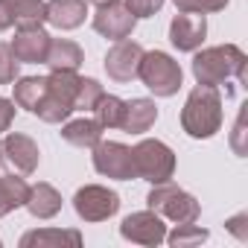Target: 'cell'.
Masks as SVG:
<instances>
[{"label": "cell", "instance_id": "cell-1", "mask_svg": "<svg viewBox=\"0 0 248 248\" xmlns=\"http://www.w3.org/2000/svg\"><path fill=\"white\" fill-rule=\"evenodd\" d=\"M222 93L213 85H196L181 108V129L193 140H207L222 129Z\"/></svg>", "mask_w": 248, "mask_h": 248}, {"label": "cell", "instance_id": "cell-2", "mask_svg": "<svg viewBox=\"0 0 248 248\" xmlns=\"http://www.w3.org/2000/svg\"><path fill=\"white\" fill-rule=\"evenodd\" d=\"M245 53L236 44H219V47H199L193 56V76L199 85H225L231 79H236L239 85H245Z\"/></svg>", "mask_w": 248, "mask_h": 248}, {"label": "cell", "instance_id": "cell-3", "mask_svg": "<svg viewBox=\"0 0 248 248\" xmlns=\"http://www.w3.org/2000/svg\"><path fill=\"white\" fill-rule=\"evenodd\" d=\"M76 91H79V76L76 70H50L47 76V91L44 99L38 105V117L44 123H64L73 114V102H76Z\"/></svg>", "mask_w": 248, "mask_h": 248}, {"label": "cell", "instance_id": "cell-4", "mask_svg": "<svg viewBox=\"0 0 248 248\" xmlns=\"http://www.w3.org/2000/svg\"><path fill=\"white\" fill-rule=\"evenodd\" d=\"M138 79H140L155 96H175V93L181 91L184 73H181V64H178L170 53H164V50H149V53H143V59H140Z\"/></svg>", "mask_w": 248, "mask_h": 248}, {"label": "cell", "instance_id": "cell-5", "mask_svg": "<svg viewBox=\"0 0 248 248\" xmlns=\"http://www.w3.org/2000/svg\"><path fill=\"white\" fill-rule=\"evenodd\" d=\"M146 204H149V210H155L161 219H170V222H175V225L196 222L199 213H202V204L196 202V196H190L187 190H181V187L172 184V181L152 184V190H149V196H146Z\"/></svg>", "mask_w": 248, "mask_h": 248}, {"label": "cell", "instance_id": "cell-6", "mask_svg": "<svg viewBox=\"0 0 248 248\" xmlns=\"http://www.w3.org/2000/svg\"><path fill=\"white\" fill-rule=\"evenodd\" d=\"M132 164H135V178H143L149 184H164L172 181L175 175V152L164 140H140L132 149Z\"/></svg>", "mask_w": 248, "mask_h": 248}, {"label": "cell", "instance_id": "cell-7", "mask_svg": "<svg viewBox=\"0 0 248 248\" xmlns=\"http://www.w3.org/2000/svg\"><path fill=\"white\" fill-rule=\"evenodd\" d=\"M73 210L82 222H105L120 210V196L102 184H85L73 196Z\"/></svg>", "mask_w": 248, "mask_h": 248}, {"label": "cell", "instance_id": "cell-8", "mask_svg": "<svg viewBox=\"0 0 248 248\" xmlns=\"http://www.w3.org/2000/svg\"><path fill=\"white\" fill-rule=\"evenodd\" d=\"M93 170L105 178L114 181H132L135 178V164H132V149L117 140H99L93 149Z\"/></svg>", "mask_w": 248, "mask_h": 248}, {"label": "cell", "instance_id": "cell-9", "mask_svg": "<svg viewBox=\"0 0 248 248\" xmlns=\"http://www.w3.org/2000/svg\"><path fill=\"white\" fill-rule=\"evenodd\" d=\"M120 236L135 242V245L158 248L167 239V225L155 210H138V213H129L120 222Z\"/></svg>", "mask_w": 248, "mask_h": 248}, {"label": "cell", "instance_id": "cell-10", "mask_svg": "<svg viewBox=\"0 0 248 248\" xmlns=\"http://www.w3.org/2000/svg\"><path fill=\"white\" fill-rule=\"evenodd\" d=\"M0 155H3V164L15 175H32L38 170V161H41L38 143L30 135H21V132H9L0 140Z\"/></svg>", "mask_w": 248, "mask_h": 248}, {"label": "cell", "instance_id": "cell-11", "mask_svg": "<svg viewBox=\"0 0 248 248\" xmlns=\"http://www.w3.org/2000/svg\"><path fill=\"white\" fill-rule=\"evenodd\" d=\"M143 47L132 38H123V41H114L111 50L105 53V73L108 79L114 82H132L138 76V67H140V59H143Z\"/></svg>", "mask_w": 248, "mask_h": 248}, {"label": "cell", "instance_id": "cell-12", "mask_svg": "<svg viewBox=\"0 0 248 248\" xmlns=\"http://www.w3.org/2000/svg\"><path fill=\"white\" fill-rule=\"evenodd\" d=\"M135 24H138V18L126 9V3H120V0L105 3V6H96V15H93V30L102 38H108V41L129 38L135 32Z\"/></svg>", "mask_w": 248, "mask_h": 248}, {"label": "cell", "instance_id": "cell-13", "mask_svg": "<svg viewBox=\"0 0 248 248\" xmlns=\"http://www.w3.org/2000/svg\"><path fill=\"white\" fill-rule=\"evenodd\" d=\"M53 35L41 27V24H30V27H18L15 38H12V53L21 64H44L47 50H50Z\"/></svg>", "mask_w": 248, "mask_h": 248}, {"label": "cell", "instance_id": "cell-14", "mask_svg": "<svg viewBox=\"0 0 248 248\" xmlns=\"http://www.w3.org/2000/svg\"><path fill=\"white\" fill-rule=\"evenodd\" d=\"M207 38V18L196 12H178L170 24V44L178 53H196Z\"/></svg>", "mask_w": 248, "mask_h": 248}, {"label": "cell", "instance_id": "cell-15", "mask_svg": "<svg viewBox=\"0 0 248 248\" xmlns=\"http://www.w3.org/2000/svg\"><path fill=\"white\" fill-rule=\"evenodd\" d=\"M88 18V3L85 0H47L44 3V21L62 32L79 30Z\"/></svg>", "mask_w": 248, "mask_h": 248}, {"label": "cell", "instance_id": "cell-16", "mask_svg": "<svg viewBox=\"0 0 248 248\" xmlns=\"http://www.w3.org/2000/svg\"><path fill=\"white\" fill-rule=\"evenodd\" d=\"M158 120V105L149 96H138V99H126V117H123V132L126 135H146Z\"/></svg>", "mask_w": 248, "mask_h": 248}, {"label": "cell", "instance_id": "cell-17", "mask_svg": "<svg viewBox=\"0 0 248 248\" xmlns=\"http://www.w3.org/2000/svg\"><path fill=\"white\" fill-rule=\"evenodd\" d=\"M79 248L82 245V233L73 228H41V231H30L21 236V248Z\"/></svg>", "mask_w": 248, "mask_h": 248}, {"label": "cell", "instance_id": "cell-18", "mask_svg": "<svg viewBox=\"0 0 248 248\" xmlns=\"http://www.w3.org/2000/svg\"><path fill=\"white\" fill-rule=\"evenodd\" d=\"M24 207L30 210L32 219H53L62 210V193L53 184L38 181L35 187H30V196H27V204Z\"/></svg>", "mask_w": 248, "mask_h": 248}, {"label": "cell", "instance_id": "cell-19", "mask_svg": "<svg viewBox=\"0 0 248 248\" xmlns=\"http://www.w3.org/2000/svg\"><path fill=\"white\" fill-rule=\"evenodd\" d=\"M102 126L91 117H79V120H70L62 126V140L70 143V146H79V149H93L99 140H102Z\"/></svg>", "mask_w": 248, "mask_h": 248}, {"label": "cell", "instance_id": "cell-20", "mask_svg": "<svg viewBox=\"0 0 248 248\" xmlns=\"http://www.w3.org/2000/svg\"><path fill=\"white\" fill-rule=\"evenodd\" d=\"M82 62H85V53L76 41H70V38H53L50 41L47 59H44V64L50 70H79Z\"/></svg>", "mask_w": 248, "mask_h": 248}, {"label": "cell", "instance_id": "cell-21", "mask_svg": "<svg viewBox=\"0 0 248 248\" xmlns=\"http://www.w3.org/2000/svg\"><path fill=\"white\" fill-rule=\"evenodd\" d=\"M12 88H15L12 102L18 108H24V111L35 114L41 99H44V91H47V76H18L12 82Z\"/></svg>", "mask_w": 248, "mask_h": 248}, {"label": "cell", "instance_id": "cell-22", "mask_svg": "<svg viewBox=\"0 0 248 248\" xmlns=\"http://www.w3.org/2000/svg\"><path fill=\"white\" fill-rule=\"evenodd\" d=\"M27 196H30V184L21 175H15V172L12 175H0V216L24 207Z\"/></svg>", "mask_w": 248, "mask_h": 248}, {"label": "cell", "instance_id": "cell-23", "mask_svg": "<svg viewBox=\"0 0 248 248\" xmlns=\"http://www.w3.org/2000/svg\"><path fill=\"white\" fill-rule=\"evenodd\" d=\"M123 117H126V99H120L114 93H102L99 102L93 105V120L102 129H120Z\"/></svg>", "mask_w": 248, "mask_h": 248}, {"label": "cell", "instance_id": "cell-24", "mask_svg": "<svg viewBox=\"0 0 248 248\" xmlns=\"http://www.w3.org/2000/svg\"><path fill=\"white\" fill-rule=\"evenodd\" d=\"M3 3L9 6L15 27H30L44 21V0H3Z\"/></svg>", "mask_w": 248, "mask_h": 248}, {"label": "cell", "instance_id": "cell-25", "mask_svg": "<svg viewBox=\"0 0 248 248\" xmlns=\"http://www.w3.org/2000/svg\"><path fill=\"white\" fill-rule=\"evenodd\" d=\"M210 233L204 228H199L196 222H184V225H175L164 242H170L172 248H193V245H202Z\"/></svg>", "mask_w": 248, "mask_h": 248}, {"label": "cell", "instance_id": "cell-26", "mask_svg": "<svg viewBox=\"0 0 248 248\" xmlns=\"http://www.w3.org/2000/svg\"><path fill=\"white\" fill-rule=\"evenodd\" d=\"M102 85L96 79H85L79 76V91H76V102H73V111H93V105L99 102L102 96Z\"/></svg>", "mask_w": 248, "mask_h": 248}, {"label": "cell", "instance_id": "cell-27", "mask_svg": "<svg viewBox=\"0 0 248 248\" xmlns=\"http://www.w3.org/2000/svg\"><path fill=\"white\" fill-rule=\"evenodd\" d=\"M178 12H196V15H210V12H222L231 0H172Z\"/></svg>", "mask_w": 248, "mask_h": 248}, {"label": "cell", "instance_id": "cell-28", "mask_svg": "<svg viewBox=\"0 0 248 248\" xmlns=\"http://www.w3.org/2000/svg\"><path fill=\"white\" fill-rule=\"evenodd\" d=\"M18 59L6 41H0V85H12L18 79Z\"/></svg>", "mask_w": 248, "mask_h": 248}, {"label": "cell", "instance_id": "cell-29", "mask_svg": "<svg viewBox=\"0 0 248 248\" xmlns=\"http://www.w3.org/2000/svg\"><path fill=\"white\" fill-rule=\"evenodd\" d=\"M245 114H248V105L239 108L236 123H233V135H231V149H233L239 158H245V152H248V146H245Z\"/></svg>", "mask_w": 248, "mask_h": 248}, {"label": "cell", "instance_id": "cell-30", "mask_svg": "<svg viewBox=\"0 0 248 248\" xmlns=\"http://www.w3.org/2000/svg\"><path fill=\"white\" fill-rule=\"evenodd\" d=\"M161 6H164V0H126V9L135 18H152L161 12Z\"/></svg>", "mask_w": 248, "mask_h": 248}, {"label": "cell", "instance_id": "cell-31", "mask_svg": "<svg viewBox=\"0 0 248 248\" xmlns=\"http://www.w3.org/2000/svg\"><path fill=\"white\" fill-rule=\"evenodd\" d=\"M248 213H236V216H231L228 222H225V228L239 239V242H248Z\"/></svg>", "mask_w": 248, "mask_h": 248}, {"label": "cell", "instance_id": "cell-32", "mask_svg": "<svg viewBox=\"0 0 248 248\" xmlns=\"http://www.w3.org/2000/svg\"><path fill=\"white\" fill-rule=\"evenodd\" d=\"M12 120H15V102L6 99V96H0V135L9 132Z\"/></svg>", "mask_w": 248, "mask_h": 248}, {"label": "cell", "instance_id": "cell-33", "mask_svg": "<svg viewBox=\"0 0 248 248\" xmlns=\"http://www.w3.org/2000/svg\"><path fill=\"white\" fill-rule=\"evenodd\" d=\"M9 27H15V18H12V12H9V6L0 0V32H6Z\"/></svg>", "mask_w": 248, "mask_h": 248}, {"label": "cell", "instance_id": "cell-34", "mask_svg": "<svg viewBox=\"0 0 248 248\" xmlns=\"http://www.w3.org/2000/svg\"><path fill=\"white\" fill-rule=\"evenodd\" d=\"M85 3H93V6H105V3H114V0H85Z\"/></svg>", "mask_w": 248, "mask_h": 248}]
</instances>
